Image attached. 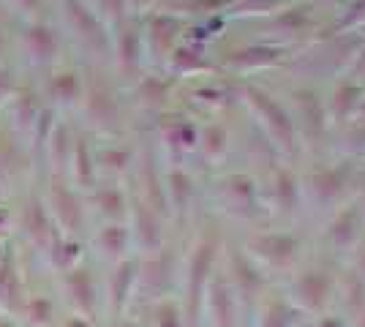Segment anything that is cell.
<instances>
[{
	"label": "cell",
	"instance_id": "cell-4",
	"mask_svg": "<svg viewBox=\"0 0 365 327\" xmlns=\"http://www.w3.org/2000/svg\"><path fill=\"white\" fill-rule=\"evenodd\" d=\"M71 289L76 292V297H79V303L82 306H91V284H88V276H82V273H76L74 279H71Z\"/></svg>",
	"mask_w": 365,
	"mask_h": 327
},
{
	"label": "cell",
	"instance_id": "cell-5",
	"mask_svg": "<svg viewBox=\"0 0 365 327\" xmlns=\"http://www.w3.org/2000/svg\"><path fill=\"white\" fill-rule=\"evenodd\" d=\"M68 327H88V325H82V322H68Z\"/></svg>",
	"mask_w": 365,
	"mask_h": 327
},
{
	"label": "cell",
	"instance_id": "cell-3",
	"mask_svg": "<svg viewBox=\"0 0 365 327\" xmlns=\"http://www.w3.org/2000/svg\"><path fill=\"white\" fill-rule=\"evenodd\" d=\"M55 202H58V213H61L63 221L74 227L76 224V204H74V199H71V194H63L61 188H58V191H55Z\"/></svg>",
	"mask_w": 365,
	"mask_h": 327
},
{
	"label": "cell",
	"instance_id": "cell-7",
	"mask_svg": "<svg viewBox=\"0 0 365 327\" xmlns=\"http://www.w3.org/2000/svg\"><path fill=\"white\" fill-rule=\"evenodd\" d=\"M0 221H3V213H0Z\"/></svg>",
	"mask_w": 365,
	"mask_h": 327
},
{
	"label": "cell",
	"instance_id": "cell-6",
	"mask_svg": "<svg viewBox=\"0 0 365 327\" xmlns=\"http://www.w3.org/2000/svg\"><path fill=\"white\" fill-rule=\"evenodd\" d=\"M22 3H25V6H36V0H22Z\"/></svg>",
	"mask_w": 365,
	"mask_h": 327
},
{
	"label": "cell",
	"instance_id": "cell-1",
	"mask_svg": "<svg viewBox=\"0 0 365 327\" xmlns=\"http://www.w3.org/2000/svg\"><path fill=\"white\" fill-rule=\"evenodd\" d=\"M28 41H31V49L38 58H52V52H55V38H52V33L46 31V28H33V31L28 33Z\"/></svg>",
	"mask_w": 365,
	"mask_h": 327
},
{
	"label": "cell",
	"instance_id": "cell-2",
	"mask_svg": "<svg viewBox=\"0 0 365 327\" xmlns=\"http://www.w3.org/2000/svg\"><path fill=\"white\" fill-rule=\"evenodd\" d=\"M28 227H31V232L36 240H44L49 229H46V218H44V210L38 207V204H31V210H28Z\"/></svg>",
	"mask_w": 365,
	"mask_h": 327
}]
</instances>
